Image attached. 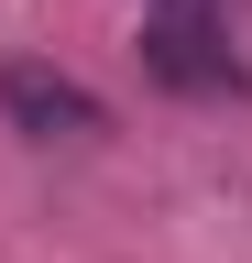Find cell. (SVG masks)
<instances>
[{
	"label": "cell",
	"mask_w": 252,
	"mask_h": 263,
	"mask_svg": "<svg viewBox=\"0 0 252 263\" xmlns=\"http://www.w3.org/2000/svg\"><path fill=\"white\" fill-rule=\"evenodd\" d=\"M143 66H153L165 88H186V99H230V88H241V55L219 44V11H153Z\"/></svg>",
	"instance_id": "1"
},
{
	"label": "cell",
	"mask_w": 252,
	"mask_h": 263,
	"mask_svg": "<svg viewBox=\"0 0 252 263\" xmlns=\"http://www.w3.org/2000/svg\"><path fill=\"white\" fill-rule=\"evenodd\" d=\"M0 110L22 132H99V99L77 77H44V66H11V77H0Z\"/></svg>",
	"instance_id": "2"
},
{
	"label": "cell",
	"mask_w": 252,
	"mask_h": 263,
	"mask_svg": "<svg viewBox=\"0 0 252 263\" xmlns=\"http://www.w3.org/2000/svg\"><path fill=\"white\" fill-rule=\"evenodd\" d=\"M165 11H230V0H165Z\"/></svg>",
	"instance_id": "3"
}]
</instances>
